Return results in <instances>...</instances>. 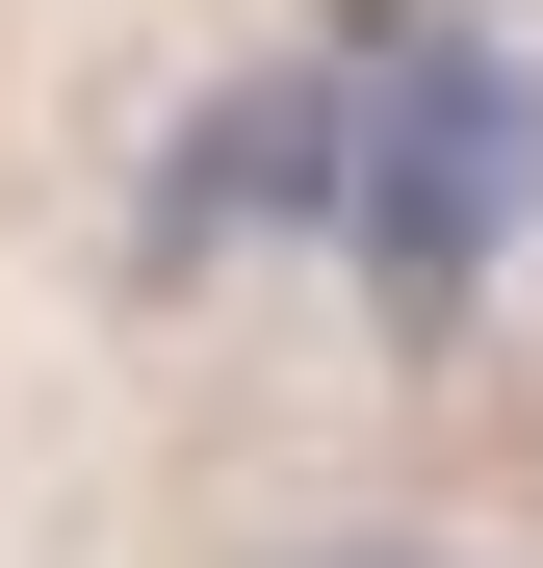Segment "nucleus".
I'll use <instances>...</instances> for the list:
<instances>
[{"label":"nucleus","mask_w":543,"mask_h":568,"mask_svg":"<svg viewBox=\"0 0 543 568\" xmlns=\"http://www.w3.org/2000/svg\"><path fill=\"white\" fill-rule=\"evenodd\" d=\"M285 233H362V27L259 52L155 181V258H285Z\"/></svg>","instance_id":"2"},{"label":"nucleus","mask_w":543,"mask_h":568,"mask_svg":"<svg viewBox=\"0 0 543 568\" xmlns=\"http://www.w3.org/2000/svg\"><path fill=\"white\" fill-rule=\"evenodd\" d=\"M285 568H466V542H414V517H336V542H285Z\"/></svg>","instance_id":"3"},{"label":"nucleus","mask_w":543,"mask_h":568,"mask_svg":"<svg viewBox=\"0 0 543 568\" xmlns=\"http://www.w3.org/2000/svg\"><path fill=\"white\" fill-rule=\"evenodd\" d=\"M517 181H543V78L362 0V284H389V336H466V284L517 258Z\"/></svg>","instance_id":"1"}]
</instances>
